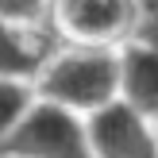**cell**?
I'll return each mask as SVG.
<instances>
[{"mask_svg":"<svg viewBox=\"0 0 158 158\" xmlns=\"http://www.w3.org/2000/svg\"><path fill=\"white\" fill-rule=\"evenodd\" d=\"M35 89L43 100L93 116L97 108L120 97V46L93 43H54L43 69L35 73Z\"/></svg>","mask_w":158,"mask_h":158,"instance_id":"1","label":"cell"},{"mask_svg":"<svg viewBox=\"0 0 158 158\" xmlns=\"http://www.w3.org/2000/svg\"><path fill=\"white\" fill-rule=\"evenodd\" d=\"M4 158H93L89 143V116L62 108L54 100L39 97L23 123L12 131L4 147Z\"/></svg>","mask_w":158,"mask_h":158,"instance_id":"2","label":"cell"},{"mask_svg":"<svg viewBox=\"0 0 158 158\" xmlns=\"http://www.w3.org/2000/svg\"><path fill=\"white\" fill-rule=\"evenodd\" d=\"M50 31L62 43L123 46L139 35V0H54Z\"/></svg>","mask_w":158,"mask_h":158,"instance_id":"3","label":"cell"},{"mask_svg":"<svg viewBox=\"0 0 158 158\" xmlns=\"http://www.w3.org/2000/svg\"><path fill=\"white\" fill-rule=\"evenodd\" d=\"M93 158H158V123L116 97L89 116Z\"/></svg>","mask_w":158,"mask_h":158,"instance_id":"4","label":"cell"},{"mask_svg":"<svg viewBox=\"0 0 158 158\" xmlns=\"http://www.w3.org/2000/svg\"><path fill=\"white\" fill-rule=\"evenodd\" d=\"M120 97L158 123V43L131 39L120 46Z\"/></svg>","mask_w":158,"mask_h":158,"instance_id":"5","label":"cell"},{"mask_svg":"<svg viewBox=\"0 0 158 158\" xmlns=\"http://www.w3.org/2000/svg\"><path fill=\"white\" fill-rule=\"evenodd\" d=\"M58 35L50 27H27L0 15V77H31L43 69Z\"/></svg>","mask_w":158,"mask_h":158,"instance_id":"6","label":"cell"},{"mask_svg":"<svg viewBox=\"0 0 158 158\" xmlns=\"http://www.w3.org/2000/svg\"><path fill=\"white\" fill-rule=\"evenodd\" d=\"M35 100H39V89L31 77H0V147L12 139V131L23 123Z\"/></svg>","mask_w":158,"mask_h":158,"instance_id":"7","label":"cell"},{"mask_svg":"<svg viewBox=\"0 0 158 158\" xmlns=\"http://www.w3.org/2000/svg\"><path fill=\"white\" fill-rule=\"evenodd\" d=\"M54 0H0V15L27 27H50Z\"/></svg>","mask_w":158,"mask_h":158,"instance_id":"8","label":"cell"}]
</instances>
